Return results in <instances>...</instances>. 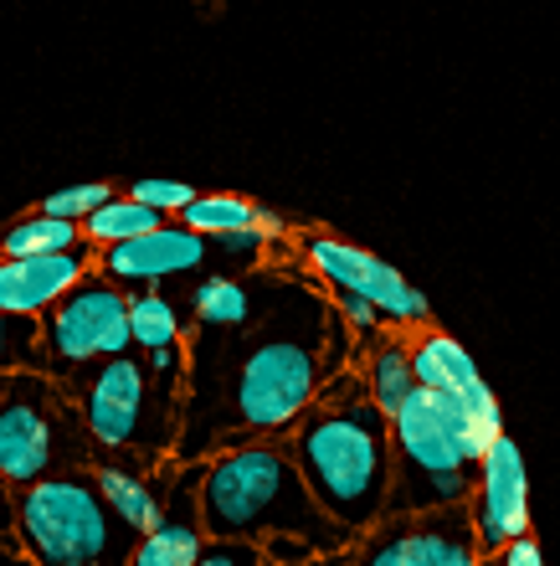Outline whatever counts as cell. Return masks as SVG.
<instances>
[{"mask_svg":"<svg viewBox=\"0 0 560 566\" xmlns=\"http://www.w3.org/2000/svg\"><path fill=\"white\" fill-rule=\"evenodd\" d=\"M298 479L309 484L314 505L350 536H366L385 515L391 494V422L370 397H314L288 428Z\"/></svg>","mask_w":560,"mask_h":566,"instance_id":"2","label":"cell"},{"mask_svg":"<svg viewBox=\"0 0 560 566\" xmlns=\"http://www.w3.org/2000/svg\"><path fill=\"white\" fill-rule=\"evenodd\" d=\"M319 546L309 536H294V531H273L263 536V562H319Z\"/></svg>","mask_w":560,"mask_h":566,"instance_id":"27","label":"cell"},{"mask_svg":"<svg viewBox=\"0 0 560 566\" xmlns=\"http://www.w3.org/2000/svg\"><path fill=\"white\" fill-rule=\"evenodd\" d=\"M196 510H201V531L207 536H247L263 541L273 531H294L309 536L325 556H335L350 531L335 525L325 510L314 505L309 484L298 479L294 453L278 438H247V443H226L211 453L196 479Z\"/></svg>","mask_w":560,"mask_h":566,"instance_id":"3","label":"cell"},{"mask_svg":"<svg viewBox=\"0 0 560 566\" xmlns=\"http://www.w3.org/2000/svg\"><path fill=\"white\" fill-rule=\"evenodd\" d=\"M391 494L385 515L463 505L473 463L504 432V407L484 376L463 391L412 387L391 412Z\"/></svg>","mask_w":560,"mask_h":566,"instance_id":"1","label":"cell"},{"mask_svg":"<svg viewBox=\"0 0 560 566\" xmlns=\"http://www.w3.org/2000/svg\"><path fill=\"white\" fill-rule=\"evenodd\" d=\"M129 335H134L139 350H155V345L180 340V314H176V304L155 289V283L129 289Z\"/></svg>","mask_w":560,"mask_h":566,"instance_id":"22","label":"cell"},{"mask_svg":"<svg viewBox=\"0 0 560 566\" xmlns=\"http://www.w3.org/2000/svg\"><path fill=\"white\" fill-rule=\"evenodd\" d=\"M314 304H304L298 319L252 335L232 350V371L216 391H196V432L191 438H216L222 428L247 432H288L298 412L325 387V356H319V325Z\"/></svg>","mask_w":560,"mask_h":566,"instance_id":"4","label":"cell"},{"mask_svg":"<svg viewBox=\"0 0 560 566\" xmlns=\"http://www.w3.org/2000/svg\"><path fill=\"white\" fill-rule=\"evenodd\" d=\"M463 510H468L473 541H478L484 562L509 536L530 531V469H525V453H519L509 432H499L484 448V459L473 463V490L463 500Z\"/></svg>","mask_w":560,"mask_h":566,"instance_id":"11","label":"cell"},{"mask_svg":"<svg viewBox=\"0 0 560 566\" xmlns=\"http://www.w3.org/2000/svg\"><path fill=\"white\" fill-rule=\"evenodd\" d=\"M176 217L191 227V232H201V238H216V232H232V227H252L257 201H247V196H236V191H211V196L196 191Z\"/></svg>","mask_w":560,"mask_h":566,"instance_id":"21","label":"cell"},{"mask_svg":"<svg viewBox=\"0 0 560 566\" xmlns=\"http://www.w3.org/2000/svg\"><path fill=\"white\" fill-rule=\"evenodd\" d=\"M83 371L88 376L77 387V418L93 443L114 448V453H145V443H160L155 438V376L145 360L118 350Z\"/></svg>","mask_w":560,"mask_h":566,"instance_id":"8","label":"cell"},{"mask_svg":"<svg viewBox=\"0 0 560 566\" xmlns=\"http://www.w3.org/2000/svg\"><path fill=\"white\" fill-rule=\"evenodd\" d=\"M196 319L207 329H242L252 319V294L247 283L232 279V273H216V279H201L196 283Z\"/></svg>","mask_w":560,"mask_h":566,"instance_id":"19","label":"cell"},{"mask_svg":"<svg viewBox=\"0 0 560 566\" xmlns=\"http://www.w3.org/2000/svg\"><path fill=\"white\" fill-rule=\"evenodd\" d=\"M0 546L21 552V546H15V484H6V474H0ZM21 562H27V556H21Z\"/></svg>","mask_w":560,"mask_h":566,"instance_id":"30","label":"cell"},{"mask_svg":"<svg viewBox=\"0 0 560 566\" xmlns=\"http://www.w3.org/2000/svg\"><path fill=\"white\" fill-rule=\"evenodd\" d=\"M129 196H139V201H149L155 211H165V217H176L186 201H191V186L186 180H134L129 186Z\"/></svg>","mask_w":560,"mask_h":566,"instance_id":"26","label":"cell"},{"mask_svg":"<svg viewBox=\"0 0 560 566\" xmlns=\"http://www.w3.org/2000/svg\"><path fill=\"white\" fill-rule=\"evenodd\" d=\"M15 546L36 566H98L129 556L124 521L108 510L88 463L15 484Z\"/></svg>","mask_w":560,"mask_h":566,"instance_id":"5","label":"cell"},{"mask_svg":"<svg viewBox=\"0 0 560 566\" xmlns=\"http://www.w3.org/2000/svg\"><path fill=\"white\" fill-rule=\"evenodd\" d=\"M211 258V238L191 232L186 222H155L149 232L129 242H108L93 253V269L104 279L124 283V289H145V283H165V279H180V273H196L201 263Z\"/></svg>","mask_w":560,"mask_h":566,"instance_id":"12","label":"cell"},{"mask_svg":"<svg viewBox=\"0 0 560 566\" xmlns=\"http://www.w3.org/2000/svg\"><path fill=\"white\" fill-rule=\"evenodd\" d=\"M329 294H335V310H339V319H345L350 329H360V335L381 329V310H376L366 294H350V289H329Z\"/></svg>","mask_w":560,"mask_h":566,"instance_id":"28","label":"cell"},{"mask_svg":"<svg viewBox=\"0 0 560 566\" xmlns=\"http://www.w3.org/2000/svg\"><path fill=\"white\" fill-rule=\"evenodd\" d=\"M93 253H98V248L77 242V248H62V253L0 258V310L31 314V319H36V314L52 310V304L93 269Z\"/></svg>","mask_w":560,"mask_h":566,"instance_id":"13","label":"cell"},{"mask_svg":"<svg viewBox=\"0 0 560 566\" xmlns=\"http://www.w3.org/2000/svg\"><path fill=\"white\" fill-rule=\"evenodd\" d=\"M0 381H6V376H0Z\"/></svg>","mask_w":560,"mask_h":566,"instance_id":"33","label":"cell"},{"mask_svg":"<svg viewBox=\"0 0 560 566\" xmlns=\"http://www.w3.org/2000/svg\"><path fill=\"white\" fill-rule=\"evenodd\" d=\"M83 242V222H67V217H52V211H31V217H15L11 227H0V258H21V253H62V248H77Z\"/></svg>","mask_w":560,"mask_h":566,"instance_id":"18","label":"cell"},{"mask_svg":"<svg viewBox=\"0 0 560 566\" xmlns=\"http://www.w3.org/2000/svg\"><path fill=\"white\" fill-rule=\"evenodd\" d=\"M304 258L314 263V273L329 283V289H350V294H366L381 319L391 325H427L432 304L416 294V283H406V273L391 269L385 258H376L360 242L329 238V232H309L304 238Z\"/></svg>","mask_w":560,"mask_h":566,"instance_id":"10","label":"cell"},{"mask_svg":"<svg viewBox=\"0 0 560 566\" xmlns=\"http://www.w3.org/2000/svg\"><path fill=\"white\" fill-rule=\"evenodd\" d=\"M412 387H416V376H412V356H406V345L401 340L376 345V356H370V366H366V397L370 402L391 418V412L406 402V391Z\"/></svg>","mask_w":560,"mask_h":566,"instance_id":"20","label":"cell"},{"mask_svg":"<svg viewBox=\"0 0 560 566\" xmlns=\"http://www.w3.org/2000/svg\"><path fill=\"white\" fill-rule=\"evenodd\" d=\"M263 562V541L247 536H207L201 552H196V566H257Z\"/></svg>","mask_w":560,"mask_h":566,"instance_id":"25","label":"cell"},{"mask_svg":"<svg viewBox=\"0 0 560 566\" xmlns=\"http://www.w3.org/2000/svg\"><path fill=\"white\" fill-rule=\"evenodd\" d=\"M196 479H201V469H191V474L180 479L176 505H165L160 521L129 546L134 566H196V552H201V541H207L201 510H196Z\"/></svg>","mask_w":560,"mask_h":566,"instance_id":"14","label":"cell"},{"mask_svg":"<svg viewBox=\"0 0 560 566\" xmlns=\"http://www.w3.org/2000/svg\"><path fill=\"white\" fill-rule=\"evenodd\" d=\"M406 356H412V376L416 387H432V391H463L478 381V366L453 335L443 329H416V340L406 345Z\"/></svg>","mask_w":560,"mask_h":566,"instance_id":"15","label":"cell"},{"mask_svg":"<svg viewBox=\"0 0 560 566\" xmlns=\"http://www.w3.org/2000/svg\"><path fill=\"white\" fill-rule=\"evenodd\" d=\"M6 371H46L42 340H36V319H31V314L0 310V376Z\"/></svg>","mask_w":560,"mask_h":566,"instance_id":"23","label":"cell"},{"mask_svg":"<svg viewBox=\"0 0 560 566\" xmlns=\"http://www.w3.org/2000/svg\"><path fill=\"white\" fill-rule=\"evenodd\" d=\"M114 196V186L108 180H83V186H67V191H52L42 201V211H52V217H67V222H83L98 201H108Z\"/></svg>","mask_w":560,"mask_h":566,"instance_id":"24","label":"cell"},{"mask_svg":"<svg viewBox=\"0 0 560 566\" xmlns=\"http://www.w3.org/2000/svg\"><path fill=\"white\" fill-rule=\"evenodd\" d=\"M366 536L370 541L360 552V562L370 566H478L484 562L463 505L381 515Z\"/></svg>","mask_w":560,"mask_h":566,"instance_id":"9","label":"cell"},{"mask_svg":"<svg viewBox=\"0 0 560 566\" xmlns=\"http://www.w3.org/2000/svg\"><path fill=\"white\" fill-rule=\"evenodd\" d=\"M36 340H42V366L52 376H77L83 366L129 350V289L88 269L52 310L36 314Z\"/></svg>","mask_w":560,"mask_h":566,"instance_id":"7","label":"cell"},{"mask_svg":"<svg viewBox=\"0 0 560 566\" xmlns=\"http://www.w3.org/2000/svg\"><path fill=\"white\" fill-rule=\"evenodd\" d=\"M252 227H257V232H263L267 242H273V238H283V232H288V222H283L278 211H267V207H257V217H252Z\"/></svg>","mask_w":560,"mask_h":566,"instance_id":"31","label":"cell"},{"mask_svg":"<svg viewBox=\"0 0 560 566\" xmlns=\"http://www.w3.org/2000/svg\"><path fill=\"white\" fill-rule=\"evenodd\" d=\"M155 222H165V211H155L149 201H139V196H108V201H98V207L83 217V242L88 248H108V242H129L139 238V232H149Z\"/></svg>","mask_w":560,"mask_h":566,"instance_id":"17","label":"cell"},{"mask_svg":"<svg viewBox=\"0 0 560 566\" xmlns=\"http://www.w3.org/2000/svg\"><path fill=\"white\" fill-rule=\"evenodd\" d=\"M488 562H504V566H540V562H546V546H540L530 531H519V536L504 541V546L488 556Z\"/></svg>","mask_w":560,"mask_h":566,"instance_id":"29","label":"cell"},{"mask_svg":"<svg viewBox=\"0 0 560 566\" xmlns=\"http://www.w3.org/2000/svg\"><path fill=\"white\" fill-rule=\"evenodd\" d=\"M88 428L52 371H6L0 381V474L6 484L88 463Z\"/></svg>","mask_w":560,"mask_h":566,"instance_id":"6","label":"cell"},{"mask_svg":"<svg viewBox=\"0 0 560 566\" xmlns=\"http://www.w3.org/2000/svg\"><path fill=\"white\" fill-rule=\"evenodd\" d=\"M93 474H98V490H104L108 510L124 521V531H129V536H145L149 525L160 521L165 494L155 490V479H149V474L124 469V463H98Z\"/></svg>","mask_w":560,"mask_h":566,"instance_id":"16","label":"cell"},{"mask_svg":"<svg viewBox=\"0 0 560 566\" xmlns=\"http://www.w3.org/2000/svg\"><path fill=\"white\" fill-rule=\"evenodd\" d=\"M0 562H21V552H11V546H0Z\"/></svg>","mask_w":560,"mask_h":566,"instance_id":"32","label":"cell"}]
</instances>
